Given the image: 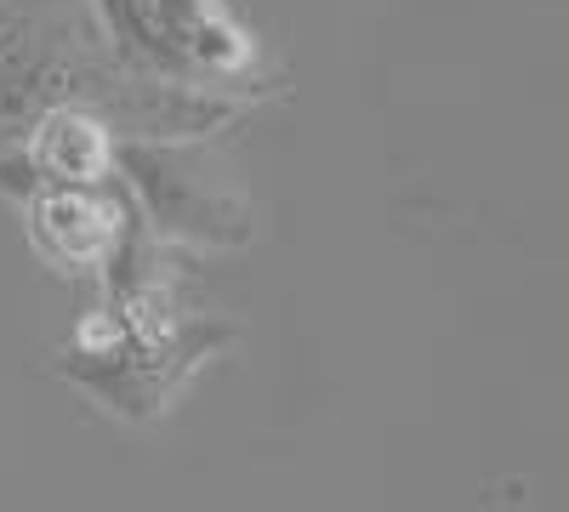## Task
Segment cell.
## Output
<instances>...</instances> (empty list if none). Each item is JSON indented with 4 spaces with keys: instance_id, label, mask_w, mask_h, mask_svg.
<instances>
[{
    "instance_id": "2",
    "label": "cell",
    "mask_w": 569,
    "mask_h": 512,
    "mask_svg": "<svg viewBox=\"0 0 569 512\" xmlns=\"http://www.w3.org/2000/svg\"><path fill=\"white\" fill-rule=\"evenodd\" d=\"M114 171L131 189V211L154 228L160 240H188L211 251H240L257 234L251 205L228 182L177 143H120Z\"/></svg>"
},
{
    "instance_id": "5",
    "label": "cell",
    "mask_w": 569,
    "mask_h": 512,
    "mask_svg": "<svg viewBox=\"0 0 569 512\" xmlns=\"http://www.w3.org/2000/svg\"><path fill=\"white\" fill-rule=\"evenodd\" d=\"M114 126L86 103H52L29 120L23 177L29 182H114Z\"/></svg>"
},
{
    "instance_id": "1",
    "label": "cell",
    "mask_w": 569,
    "mask_h": 512,
    "mask_svg": "<svg viewBox=\"0 0 569 512\" xmlns=\"http://www.w3.org/2000/svg\"><path fill=\"white\" fill-rule=\"evenodd\" d=\"M240 331L182 297V268L166 240L131 211L120 251L103 268V302L86 308L58 353V377L98 399L109 415L149 428L182 388L217 364Z\"/></svg>"
},
{
    "instance_id": "3",
    "label": "cell",
    "mask_w": 569,
    "mask_h": 512,
    "mask_svg": "<svg viewBox=\"0 0 569 512\" xmlns=\"http://www.w3.org/2000/svg\"><path fill=\"white\" fill-rule=\"evenodd\" d=\"M109 18L154 69L188 80H228L257 58L228 0H109Z\"/></svg>"
},
{
    "instance_id": "4",
    "label": "cell",
    "mask_w": 569,
    "mask_h": 512,
    "mask_svg": "<svg viewBox=\"0 0 569 512\" xmlns=\"http://www.w3.org/2000/svg\"><path fill=\"white\" fill-rule=\"evenodd\" d=\"M126 222L131 200L114 194V182H29L23 194V228L34 257L74 279H103Z\"/></svg>"
}]
</instances>
